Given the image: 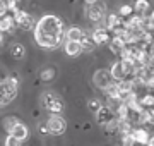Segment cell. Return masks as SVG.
I'll use <instances>...</instances> for the list:
<instances>
[{
	"label": "cell",
	"instance_id": "obj_1",
	"mask_svg": "<svg viewBox=\"0 0 154 146\" xmlns=\"http://www.w3.org/2000/svg\"><path fill=\"white\" fill-rule=\"evenodd\" d=\"M34 38L36 43L43 48H57L62 43L63 38V24L57 16H43L38 21L36 28H34Z\"/></svg>",
	"mask_w": 154,
	"mask_h": 146
},
{
	"label": "cell",
	"instance_id": "obj_2",
	"mask_svg": "<svg viewBox=\"0 0 154 146\" xmlns=\"http://www.w3.org/2000/svg\"><path fill=\"white\" fill-rule=\"evenodd\" d=\"M43 105L46 110H50L51 113H58L63 110V101L60 96H57L55 93H45L43 95Z\"/></svg>",
	"mask_w": 154,
	"mask_h": 146
},
{
	"label": "cell",
	"instance_id": "obj_3",
	"mask_svg": "<svg viewBox=\"0 0 154 146\" xmlns=\"http://www.w3.org/2000/svg\"><path fill=\"white\" fill-rule=\"evenodd\" d=\"M46 129H48V134H63L67 129V122L63 120V117L51 113L46 122Z\"/></svg>",
	"mask_w": 154,
	"mask_h": 146
},
{
	"label": "cell",
	"instance_id": "obj_4",
	"mask_svg": "<svg viewBox=\"0 0 154 146\" xmlns=\"http://www.w3.org/2000/svg\"><path fill=\"white\" fill-rule=\"evenodd\" d=\"M12 17H14V24L16 26H19L21 29H24V31H29V29H33L34 26V21H33V16L31 14H28V12H24V11H19L14 12L12 14Z\"/></svg>",
	"mask_w": 154,
	"mask_h": 146
},
{
	"label": "cell",
	"instance_id": "obj_5",
	"mask_svg": "<svg viewBox=\"0 0 154 146\" xmlns=\"http://www.w3.org/2000/svg\"><path fill=\"white\" fill-rule=\"evenodd\" d=\"M86 12H88V19L91 23H99L103 19V16H105V5L96 2L93 5H88V11Z\"/></svg>",
	"mask_w": 154,
	"mask_h": 146
},
{
	"label": "cell",
	"instance_id": "obj_6",
	"mask_svg": "<svg viewBox=\"0 0 154 146\" xmlns=\"http://www.w3.org/2000/svg\"><path fill=\"white\" fill-rule=\"evenodd\" d=\"M93 81H94V84L98 86V88L106 90V88L111 84L113 79H111V76H110V71H98V72H94Z\"/></svg>",
	"mask_w": 154,
	"mask_h": 146
},
{
	"label": "cell",
	"instance_id": "obj_7",
	"mask_svg": "<svg viewBox=\"0 0 154 146\" xmlns=\"http://www.w3.org/2000/svg\"><path fill=\"white\" fill-rule=\"evenodd\" d=\"M91 38H93V41L96 43V46L98 45H106L108 41H110V31L105 28H98V29H94L93 34H91Z\"/></svg>",
	"mask_w": 154,
	"mask_h": 146
},
{
	"label": "cell",
	"instance_id": "obj_8",
	"mask_svg": "<svg viewBox=\"0 0 154 146\" xmlns=\"http://www.w3.org/2000/svg\"><path fill=\"white\" fill-rule=\"evenodd\" d=\"M132 138H134V141L135 143H140V144H147L149 141L152 139L151 136H149V132L146 129H142V127H134L132 129Z\"/></svg>",
	"mask_w": 154,
	"mask_h": 146
},
{
	"label": "cell",
	"instance_id": "obj_9",
	"mask_svg": "<svg viewBox=\"0 0 154 146\" xmlns=\"http://www.w3.org/2000/svg\"><path fill=\"white\" fill-rule=\"evenodd\" d=\"M113 117H115V115H113V110H111L110 107H101L98 112H96V120H98V124H101V125L108 124Z\"/></svg>",
	"mask_w": 154,
	"mask_h": 146
},
{
	"label": "cell",
	"instance_id": "obj_10",
	"mask_svg": "<svg viewBox=\"0 0 154 146\" xmlns=\"http://www.w3.org/2000/svg\"><path fill=\"white\" fill-rule=\"evenodd\" d=\"M11 136H14V138H16V139H19V141H24L29 136V131H28V127H26L24 124L17 122L16 125H14V129L11 131Z\"/></svg>",
	"mask_w": 154,
	"mask_h": 146
},
{
	"label": "cell",
	"instance_id": "obj_11",
	"mask_svg": "<svg viewBox=\"0 0 154 146\" xmlns=\"http://www.w3.org/2000/svg\"><path fill=\"white\" fill-rule=\"evenodd\" d=\"M108 45H110V52L113 55H120L122 50L125 48V43H123L118 36H111L110 41H108Z\"/></svg>",
	"mask_w": 154,
	"mask_h": 146
},
{
	"label": "cell",
	"instance_id": "obj_12",
	"mask_svg": "<svg viewBox=\"0 0 154 146\" xmlns=\"http://www.w3.org/2000/svg\"><path fill=\"white\" fill-rule=\"evenodd\" d=\"M110 76H111V79L113 81H122V79H125L127 76H125V72H123V69H122V64H120V60L118 62H115L113 65H111V69H110Z\"/></svg>",
	"mask_w": 154,
	"mask_h": 146
},
{
	"label": "cell",
	"instance_id": "obj_13",
	"mask_svg": "<svg viewBox=\"0 0 154 146\" xmlns=\"http://www.w3.org/2000/svg\"><path fill=\"white\" fill-rule=\"evenodd\" d=\"M79 45H81V52H93L96 48V43L93 41V38L86 33H82V38L79 40Z\"/></svg>",
	"mask_w": 154,
	"mask_h": 146
},
{
	"label": "cell",
	"instance_id": "obj_14",
	"mask_svg": "<svg viewBox=\"0 0 154 146\" xmlns=\"http://www.w3.org/2000/svg\"><path fill=\"white\" fill-rule=\"evenodd\" d=\"M149 7H151L149 0H135L132 9H134V12H137V16H146L149 12Z\"/></svg>",
	"mask_w": 154,
	"mask_h": 146
},
{
	"label": "cell",
	"instance_id": "obj_15",
	"mask_svg": "<svg viewBox=\"0 0 154 146\" xmlns=\"http://www.w3.org/2000/svg\"><path fill=\"white\" fill-rule=\"evenodd\" d=\"M12 28H14V17L9 14L0 17V33H9V31H12Z\"/></svg>",
	"mask_w": 154,
	"mask_h": 146
},
{
	"label": "cell",
	"instance_id": "obj_16",
	"mask_svg": "<svg viewBox=\"0 0 154 146\" xmlns=\"http://www.w3.org/2000/svg\"><path fill=\"white\" fill-rule=\"evenodd\" d=\"M65 53L70 57H75L81 53V45H79V41H65Z\"/></svg>",
	"mask_w": 154,
	"mask_h": 146
},
{
	"label": "cell",
	"instance_id": "obj_17",
	"mask_svg": "<svg viewBox=\"0 0 154 146\" xmlns=\"http://www.w3.org/2000/svg\"><path fill=\"white\" fill-rule=\"evenodd\" d=\"M125 19H122L118 14H110V16L106 17V26H105V29H108V31H111V29L115 28V26H118L120 23H123Z\"/></svg>",
	"mask_w": 154,
	"mask_h": 146
},
{
	"label": "cell",
	"instance_id": "obj_18",
	"mask_svg": "<svg viewBox=\"0 0 154 146\" xmlns=\"http://www.w3.org/2000/svg\"><path fill=\"white\" fill-rule=\"evenodd\" d=\"M116 88H118L120 93H130V91H134V83L128 78H125L116 83Z\"/></svg>",
	"mask_w": 154,
	"mask_h": 146
},
{
	"label": "cell",
	"instance_id": "obj_19",
	"mask_svg": "<svg viewBox=\"0 0 154 146\" xmlns=\"http://www.w3.org/2000/svg\"><path fill=\"white\" fill-rule=\"evenodd\" d=\"M105 93H106V96H108V100L110 101H118V98H120V91H118L116 84H113V83L105 90ZM118 103H120V101H118Z\"/></svg>",
	"mask_w": 154,
	"mask_h": 146
},
{
	"label": "cell",
	"instance_id": "obj_20",
	"mask_svg": "<svg viewBox=\"0 0 154 146\" xmlns=\"http://www.w3.org/2000/svg\"><path fill=\"white\" fill-rule=\"evenodd\" d=\"M82 29H79V28H70L69 31L65 33V38L69 40V41H79V40L82 38Z\"/></svg>",
	"mask_w": 154,
	"mask_h": 146
},
{
	"label": "cell",
	"instance_id": "obj_21",
	"mask_svg": "<svg viewBox=\"0 0 154 146\" xmlns=\"http://www.w3.org/2000/svg\"><path fill=\"white\" fill-rule=\"evenodd\" d=\"M24 53H26V50H24V46L19 45V43H16V45L11 46V55L14 57V59H17V60L24 59Z\"/></svg>",
	"mask_w": 154,
	"mask_h": 146
},
{
	"label": "cell",
	"instance_id": "obj_22",
	"mask_svg": "<svg viewBox=\"0 0 154 146\" xmlns=\"http://www.w3.org/2000/svg\"><path fill=\"white\" fill-rule=\"evenodd\" d=\"M118 12H120L118 16H120L122 19H128V17L134 14V9H132V5L125 4V5H122V7H120V11H118Z\"/></svg>",
	"mask_w": 154,
	"mask_h": 146
},
{
	"label": "cell",
	"instance_id": "obj_23",
	"mask_svg": "<svg viewBox=\"0 0 154 146\" xmlns=\"http://www.w3.org/2000/svg\"><path fill=\"white\" fill-rule=\"evenodd\" d=\"M139 103H140V107H142V108H152L154 96L152 95H144L142 98L139 100Z\"/></svg>",
	"mask_w": 154,
	"mask_h": 146
},
{
	"label": "cell",
	"instance_id": "obj_24",
	"mask_svg": "<svg viewBox=\"0 0 154 146\" xmlns=\"http://www.w3.org/2000/svg\"><path fill=\"white\" fill-rule=\"evenodd\" d=\"M17 122H19V120H17L16 117H7L5 120H4V129H5L9 134H11V131L14 129V125H16Z\"/></svg>",
	"mask_w": 154,
	"mask_h": 146
},
{
	"label": "cell",
	"instance_id": "obj_25",
	"mask_svg": "<svg viewBox=\"0 0 154 146\" xmlns=\"http://www.w3.org/2000/svg\"><path fill=\"white\" fill-rule=\"evenodd\" d=\"M39 78H41V81H51L55 78V69H45V71H41Z\"/></svg>",
	"mask_w": 154,
	"mask_h": 146
},
{
	"label": "cell",
	"instance_id": "obj_26",
	"mask_svg": "<svg viewBox=\"0 0 154 146\" xmlns=\"http://www.w3.org/2000/svg\"><path fill=\"white\" fill-rule=\"evenodd\" d=\"M88 107H89V110H91L93 113H96L99 108L103 107V105H101V101H99V100H91V101L88 103Z\"/></svg>",
	"mask_w": 154,
	"mask_h": 146
},
{
	"label": "cell",
	"instance_id": "obj_27",
	"mask_svg": "<svg viewBox=\"0 0 154 146\" xmlns=\"http://www.w3.org/2000/svg\"><path fill=\"white\" fill-rule=\"evenodd\" d=\"M122 143H123V146H134V138L132 134H122Z\"/></svg>",
	"mask_w": 154,
	"mask_h": 146
},
{
	"label": "cell",
	"instance_id": "obj_28",
	"mask_svg": "<svg viewBox=\"0 0 154 146\" xmlns=\"http://www.w3.org/2000/svg\"><path fill=\"white\" fill-rule=\"evenodd\" d=\"M5 146H21V141L16 139L14 136H7V139H5Z\"/></svg>",
	"mask_w": 154,
	"mask_h": 146
},
{
	"label": "cell",
	"instance_id": "obj_29",
	"mask_svg": "<svg viewBox=\"0 0 154 146\" xmlns=\"http://www.w3.org/2000/svg\"><path fill=\"white\" fill-rule=\"evenodd\" d=\"M7 0H0V17L7 16Z\"/></svg>",
	"mask_w": 154,
	"mask_h": 146
},
{
	"label": "cell",
	"instance_id": "obj_30",
	"mask_svg": "<svg viewBox=\"0 0 154 146\" xmlns=\"http://www.w3.org/2000/svg\"><path fill=\"white\" fill-rule=\"evenodd\" d=\"M9 101L5 100V95H4V86H2V83H0V105H7Z\"/></svg>",
	"mask_w": 154,
	"mask_h": 146
},
{
	"label": "cell",
	"instance_id": "obj_31",
	"mask_svg": "<svg viewBox=\"0 0 154 146\" xmlns=\"http://www.w3.org/2000/svg\"><path fill=\"white\" fill-rule=\"evenodd\" d=\"M39 132H43V134H48V129H46V125H39Z\"/></svg>",
	"mask_w": 154,
	"mask_h": 146
},
{
	"label": "cell",
	"instance_id": "obj_32",
	"mask_svg": "<svg viewBox=\"0 0 154 146\" xmlns=\"http://www.w3.org/2000/svg\"><path fill=\"white\" fill-rule=\"evenodd\" d=\"M88 5H93V4H96V2H99V0H84Z\"/></svg>",
	"mask_w": 154,
	"mask_h": 146
},
{
	"label": "cell",
	"instance_id": "obj_33",
	"mask_svg": "<svg viewBox=\"0 0 154 146\" xmlns=\"http://www.w3.org/2000/svg\"><path fill=\"white\" fill-rule=\"evenodd\" d=\"M2 41H4V34L0 33V45H2Z\"/></svg>",
	"mask_w": 154,
	"mask_h": 146
},
{
	"label": "cell",
	"instance_id": "obj_34",
	"mask_svg": "<svg viewBox=\"0 0 154 146\" xmlns=\"http://www.w3.org/2000/svg\"><path fill=\"white\" fill-rule=\"evenodd\" d=\"M16 2H19V0H16Z\"/></svg>",
	"mask_w": 154,
	"mask_h": 146
}]
</instances>
